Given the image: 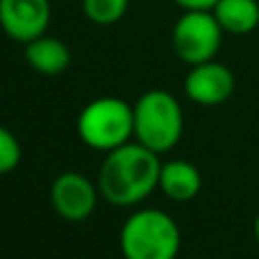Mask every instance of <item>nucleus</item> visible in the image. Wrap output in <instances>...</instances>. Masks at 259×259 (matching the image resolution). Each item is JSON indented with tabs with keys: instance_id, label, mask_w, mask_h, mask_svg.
Wrapping results in <instances>:
<instances>
[{
	"instance_id": "obj_2",
	"label": "nucleus",
	"mask_w": 259,
	"mask_h": 259,
	"mask_svg": "<svg viewBox=\"0 0 259 259\" xmlns=\"http://www.w3.org/2000/svg\"><path fill=\"white\" fill-rule=\"evenodd\" d=\"M123 259H178L182 232L173 216L159 209H137L121 228Z\"/></svg>"
},
{
	"instance_id": "obj_10",
	"label": "nucleus",
	"mask_w": 259,
	"mask_h": 259,
	"mask_svg": "<svg viewBox=\"0 0 259 259\" xmlns=\"http://www.w3.org/2000/svg\"><path fill=\"white\" fill-rule=\"evenodd\" d=\"M25 62L41 75H59L71 66V50L57 36L41 34L25 44Z\"/></svg>"
},
{
	"instance_id": "obj_12",
	"label": "nucleus",
	"mask_w": 259,
	"mask_h": 259,
	"mask_svg": "<svg viewBox=\"0 0 259 259\" xmlns=\"http://www.w3.org/2000/svg\"><path fill=\"white\" fill-rule=\"evenodd\" d=\"M130 9V0H82V14L94 25H114Z\"/></svg>"
},
{
	"instance_id": "obj_6",
	"label": "nucleus",
	"mask_w": 259,
	"mask_h": 259,
	"mask_svg": "<svg viewBox=\"0 0 259 259\" xmlns=\"http://www.w3.org/2000/svg\"><path fill=\"white\" fill-rule=\"evenodd\" d=\"M98 184L84 178L77 170H66L57 175L50 187V205L64 221H84L96 211L98 205Z\"/></svg>"
},
{
	"instance_id": "obj_1",
	"label": "nucleus",
	"mask_w": 259,
	"mask_h": 259,
	"mask_svg": "<svg viewBox=\"0 0 259 259\" xmlns=\"http://www.w3.org/2000/svg\"><path fill=\"white\" fill-rule=\"evenodd\" d=\"M159 155L139 141L105 152L98 170V191L114 207H134L159 189Z\"/></svg>"
},
{
	"instance_id": "obj_8",
	"label": "nucleus",
	"mask_w": 259,
	"mask_h": 259,
	"mask_svg": "<svg viewBox=\"0 0 259 259\" xmlns=\"http://www.w3.org/2000/svg\"><path fill=\"white\" fill-rule=\"evenodd\" d=\"M184 94L200 107H219L234 94V73L216 59L196 64L184 77Z\"/></svg>"
},
{
	"instance_id": "obj_4",
	"label": "nucleus",
	"mask_w": 259,
	"mask_h": 259,
	"mask_svg": "<svg viewBox=\"0 0 259 259\" xmlns=\"http://www.w3.org/2000/svg\"><path fill=\"white\" fill-rule=\"evenodd\" d=\"M75 127L91 150L112 152L134 139V109L116 96H103L82 107Z\"/></svg>"
},
{
	"instance_id": "obj_9",
	"label": "nucleus",
	"mask_w": 259,
	"mask_h": 259,
	"mask_svg": "<svg viewBox=\"0 0 259 259\" xmlns=\"http://www.w3.org/2000/svg\"><path fill=\"white\" fill-rule=\"evenodd\" d=\"M202 175L196 164L187 159H170L161 164L159 173V191L168 200L189 202L200 193Z\"/></svg>"
},
{
	"instance_id": "obj_11",
	"label": "nucleus",
	"mask_w": 259,
	"mask_h": 259,
	"mask_svg": "<svg viewBox=\"0 0 259 259\" xmlns=\"http://www.w3.org/2000/svg\"><path fill=\"white\" fill-rule=\"evenodd\" d=\"M214 16L225 34L243 36L259 27V3L257 0H219L214 5Z\"/></svg>"
},
{
	"instance_id": "obj_7",
	"label": "nucleus",
	"mask_w": 259,
	"mask_h": 259,
	"mask_svg": "<svg viewBox=\"0 0 259 259\" xmlns=\"http://www.w3.org/2000/svg\"><path fill=\"white\" fill-rule=\"evenodd\" d=\"M50 18V0H0V27L9 39L23 46L46 34Z\"/></svg>"
},
{
	"instance_id": "obj_5",
	"label": "nucleus",
	"mask_w": 259,
	"mask_h": 259,
	"mask_svg": "<svg viewBox=\"0 0 259 259\" xmlns=\"http://www.w3.org/2000/svg\"><path fill=\"white\" fill-rule=\"evenodd\" d=\"M223 34V27L219 25L211 9H191L175 21L170 44L184 64L196 66L211 62L219 55Z\"/></svg>"
},
{
	"instance_id": "obj_15",
	"label": "nucleus",
	"mask_w": 259,
	"mask_h": 259,
	"mask_svg": "<svg viewBox=\"0 0 259 259\" xmlns=\"http://www.w3.org/2000/svg\"><path fill=\"white\" fill-rule=\"evenodd\" d=\"M255 239L259 241V214H257V219H255Z\"/></svg>"
},
{
	"instance_id": "obj_3",
	"label": "nucleus",
	"mask_w": 259,
	"mask_h": 259,
	"mask_svg": "<svg viewBox=\"0 0 259 259\" xmlns=\"http://www.w3.org/2000/svg\"><path fill=\"white\" fill-rule=\"evenodd\" d=\"M134 109V141L150 148L152 152L173 150L184 132L182 105L164 89H150L139 96Z\"/></svg>"
},
{
	"instance_id": "obj_14",
	"label": "nucleus",
	"mask_w": 259,
	"mask_h": 259,
	"mask_svg": "<svg viewBox=\"0 0 259 259\" xmlns=\"http://www.w3.org/2000/svg\"><path fill=\"white\" fill-rule=\"evenodd\" d=\"M173 3L184 12H191V9H214L219 0H173Z\"/></svg>"
},
{
	"instance_id": "obj_13",
	"label": "nucleus",
	"mask_w": 259,
	"mask_h": 259,
	"mask_svg": "<svg viewBox=\"0 0 259 259\" xmlns=\"http://www.w3.org/2000/svg\"><path fill=\"white\" fill-rule=\"evenodd\" d=\"M21 143H18L16 134L5 125H0V175H7L21 164Z\"/></svg>"
}]
</instances>
